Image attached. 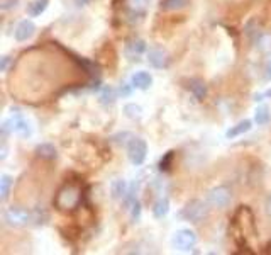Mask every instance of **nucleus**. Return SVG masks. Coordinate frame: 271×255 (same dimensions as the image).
I'll return each instance as SVG.
<instances>
[{"label":"nucleus","mask_w":271,"mask_h":255,"mask_svg":"<svg viewBox=\"0 0 271 255\" xmlns=\"http://www.w3.org/2000/svg\"><path fill=\"white\" fill-rule=\"evenodd\" d=\"M92 0H75V4H77L78 7H85V6H88Z\"/></svg>","instance_id":"nucleus-33"},{"label":"nucleus","mask_w":271,"mask_h":255,"mask_svg":"<svg viewBox=\"0 0 271 255\" xmlns=\"http://www.w3.org/2000/svg\"><path fill=\"white\" fill-rule=\"evenodd\" d=\"M4 221H6V225L12 226V228H21V226L32 223V211L19 206L7 208L6 213H4Z\"/></svg>","instance_id":"nucleus-4"},{"label":"nucleus","mask_w":271,"mask_h":255,"mask_svg":"<svg viewBox=\"0 0 271 255\" xmlns=\"http://www.w3.org/2000/svg\"><path fill=\"white\" fill-rule=\"evenodd\" d=\"M11 187H12V177L7 174H4L0 177V201L6 202L7 197H9V192H11Z\"/></svg>","instance_id":"nucleus-19"},{"label":"nucleus","mask_w":271,"mask_h":255,"mask_svg":"<svg viewBox=\"0 0 271 255\" xmlns=\"http://www.w3.org/2000/svg\"><path fill=\"white\" fill-rule=\"evenodd\" d=\"M36 155L44 160H54L58 151H56V148L51 145V143H43V145L36 146Z\"/></svg>","instance_id":"nucleus-14"},{"label":"nucleus","mask_w":271,"mask_h":255,"mask_svg":"<svg viewBox=\"0 0 271 255\" xmlns=\"http://www.w3.org/2000/svg\"><path fill=\"white\" fill-rule=\"evenodd\" d=\"M256 48L259 49V53L271 57V32H261V34H258V38H256Z\"/></svg>","instance_id":"nucleus-13"},{"label":"nucleus","mask_w":271,"mask_h":255,"mask_svg":"<svg viewBox=\"0 0 271 255\" xmlns=\"http://www.w3.org/2000/svg\"><path fill=\"white\" fill-rule=\"evenodd\" d=\"M148 62L154 68H168L170 65V55L165 49H151L148 53Z\"/></svg>","instance_id":"nucleus-9"},{"label":"nucleus","mask_w":271,"mask_h":255,"mask_svg":"<svg viewBox=\"0 0 271 255\" xmlns=\"http://www.w3.org/2000/svg\"><path fill=\"white\" fill-rule=\"evenodd\" d=\"M146 51V43H144L143 39H132L127 43V48H125V53H127V57L130 60H139L138 57H141V55Z\"/></svg>","instance_id":"nucleus-11"},{"label":"nucleus","mask_w":271,"mask_h":255,"mask_svg":"<svg viewBox=\"0 0 271 255\" xmlns=\"http://www.w3.org/2000/svg\"><path fill=\"white\" fill-rule=\"evenodd\" d=\"M171 245L173 248L180 250V252H188V250H191L197 245V235L190 228L176 230L171 236Z\"/></svg>","instance_id":"nucleus-5"},{"label":"nucleus","mask_w":271,"mask_h":255,"mask_svg":"<svg viewBox=\"0 0 271 255\" xmlns=\"http://www.w3.org/2000/svg\"><path fill=\"white\" fill-rule=\"evenodd\" d=\"M151 0H125V6L132 14H143L148 11Z\"/></svg>","instance_id":"nucleus-18"},{"label":"nucleus","mask_w":271,"mask_h":255,"mask_svg":"<svg viewBox=\"0 0 271 255\" xmlns=\"http://www.w3.org/2000/svg\"><path fill=\"white\" fill-rule=\"evenodd\" d=\"M82 201V191L75 184H64L58 191L54 197V206L59 211H72L80 204Z\"/></svg>","instance_id":"nucleus-1"},{"label":"nucleus","mask_w":271,"mask_h":255,"mask_svg":"<svg viewBox=\"0 0 271 255\" xmlns=\"http://www.w3.org/2000/svg\"><path fill=\"white\" fill-rule=\"evenodd\" d=\"M264 72H266V80H271V58H269V62L266 63V68H264Z\"/></svg>","instance_id":"nucleus-31"},{"label":"nucleus","mask_w":271,"mask_h":255,"mask_svg":"<svg viewBox=\"0 0 271 255\" xmlns=\"http://www.w3.org/2000/svg\"><path fill=\"white\" fill-rule=\"evenodd\" d=\"M148 155V143L143 140V138H132L127 145V157L130 160V164L139 167L144 164Z\"/></svg>","instance_id":"nucleus-7"},{"label":"nucleus","mask_w":271,"mask_h":255,"mask_svg":"<svg viewBox=\"0 0 271 255\" xmlns=\"http://www.w3.org/2000/svg\"><path fill=\"white\" fill-rule=\"evenodd\" d=\"M119 92H120L122 95H129V94H130V87H129V85H122Z\"/></svg>","instance_id":"nucleus-32"},{"label":"nucleus","mask_w":271,"mask_h":255,"mask_svg":"<svg viewBox=\"0 0 271 255\" xmlns=\"http://www.w3.org/2000/svg\"><path fill=\"white\" fill-rule=\"evenodd\" d=\"M34 32H36L34 22L24 19V21H21V22L17 24L16 31H14V36H16V39L19 41V43H22V41L31 39L32 36H34Z\"/></svg>","instance_id":"nucleus-8"},{"label":"nucleus","mask_w":271,"mask_h":255,"mask_svg":"<svg viewBox=\"0 0 271 255\" xmlns=\"http://www.w3.org/2000/svg\"><path fill=\"white\" fill-rule=\"evenodd\" d=\"M130 83H132V87H136V89L148 90L153 85V77L148 72H136L132 78H130Z\"/></svg>","instance_id":"nucleus-10"},{"label":"nucleus","mask_w":271,"mask_h":255,"mask_svg":"<svg viewBox=\"0 0 271 255\" xmlns=\"http://www.w3.org/2000/svg\"><path fill=\"white\" fill-rule=\"evenodd\" d=\"M251 124H253V123H251L249 119H244V121L237 123L236 126H232L231 129H227L226 136H227V138H237V136H241V134H244V133L249 131Z\"/></svg>","instance_id":"nucleus-16"},{"label":"nucleus","mask_w":271,"mask_h":255,"mask_svg":"<svg viewBox=\"0 0 271 255\" xmlns=\"http://www.w3.org/2000/svg\"><path fill=\"white\" fill-rule=\"evenodd\" d=\"M266 213L271 216V196L268 197V201H266Z\"/></svg>","instance_id":"nucleus-34"},{"label":"nucleus","mask_w":271,"mask_h":255,"mask_svg":"<svg viewBox=\"0 0 271 255\" xmlns=\"http://www.w3.org/2000/svg\"><path fill=\"white\" fill-rule=\"evenodd\" d=\"M19 4V0H4L2 2V11H9V9L16 7Z\"/></svg>","instance_id":"nucleus-28"},{"label":"nucleus","mask_w":271,"mask_h":255,"mask_svg":"<svg viewBox=\"0 0 271 255\" xmlns=\"http://www.w3.org/2000/svg\"><path fill=\"white\" fill-rule=\"evenodd\" d=\"M188 89L191 90V94L195 95V99H198V100H204L205 95H207V85H205L202 80H198V78L190 80Z\"/></svg>","instance_id":"nucleus-15"},{"label":"nucleus","mask_w":271,"mask_h":255,"mask_svg":"<svg viewBox=\"0 0 271 255\" xmlns=\"http://www.w3.org/2000/svg\"><path fill=\"white\" fill-rule=\"evenodd\" d=\"M264 97L271 99V90H266L264 94H256V95H254V100H256V102H261V100L264 99Z\"/></svg>","instance_id":"nucleus-30"},{"label":"nucleus","mask_w":271,"mask_h":255,"mask_svg":"<svg viewBox=\"0 0 271 255\" xmlns=\"http://www.w3.org/2000/svg\"><path fill=\"white\" fill-rule=\"evenodd\" d=\"M9 63H11V58H9V57H2V58H0V70L7 72Z\"/></svg>","instance_id":"nucleus-29"},{"label":"nucleus","mask_w":271,"mask_h":255,"mask_svg":"<svg viewBox=\"0 0 271 255\" xmlns=\"http://www.w3.org/2000/svg\"><path fill=\"white\" fill-rule=\"evenodd\" d=\"M139 216H141V202L138 199H134L130 202V218H132V221H138Z\"/></svg>","instance_id":"nucleus-26"},{"label":"nucleus","mask_w":271,"mask_h":255,"mask_svg":"<svg viewBox=\"0 0 271 255\" xmlns=\"http://www.w3.org/2000/svg\"><path fill=\"white\" fill-rule=\"evenodd\" d=\"M100 99H102V104H112V102L115 100V90L112 89V87H105L104 92H102V95H100Z\"/></svg>","instance_id":"nucleus-25"},{"label":"nucleus","mask_w":271,"mask_h":255,"mask_svg":"<svg viewBox=\"0 0 271 255\" xmlns=\"http://www.w3.org/2000/svg\"><path fill=\"white\" fill-rule=\"evenodd\" d=\"M2 133L4 134L16 133L17 136H21V138H29L32 134V126H31L29 119H27L21 111L12 109V114L2 123Z\"/></svg>","instance_id":"nucleus-2"},{"label":"nucleus","mask_w":271,"mask_h":255,"mask_svg":"<svg viewBox=\"0 0 271 255\" xmlns=\"http://www.w3.org/2000/svg\"><path fill=\"white\" fill-rule=\"evenodd\" d=\"M231 201H232V191L227 185H217V187L210 189L207 194V202L212 208H217V210L227 208Z\"/></svg>","instance_id":"nucleus-6"},{"label":"nucleus","mask_w":271,"mask_h":255,"mask_svg":"<svg viewBox=\"0 0 271 255\" xmlns=\"http://www.w3.org/2000/svg\"><path fill=\"white\" fill-rule=\"evenodd\" d=\"M188 0H163L161 11H178V9L186 7Z\"/></svg>","instance_id":"nucleus-23"},{"label":"nucleus","mask_w":271,"mask_h":255,"mask_svg":"<svg viewBox=\"0 0 271 255\" xmlns=\"http://www.w3.org/2000/svg\"><path fill=\"white\" fill-rule=\"evenodd\" d=\"M181 220L190 221V223H202L209 216V202L200 201V199H191L190 202L185 204V208L178 215Z\"/></svg>","instance_id":"nucleus-3"},{"label":"nucleus","mask_w":271,"mask_h":255,"mask_svg":"<svg viewBox=\"0 0 271 255\" xmlns=\"http://www.w3.org/2000/svg\"><path fill=\"white\" fill-rule=\"evenodd\" d=\"M254 123L258 124V126H264V124L269 123V111L266 106H261V108L256 109L254 113Z\"/></svg>","instance_id":"nucleus-21"},{"label":"nucleus","mask_w":271,"mask_h":255,"mask_svg":"<svg viewBox=\"0 0 271 255\" xmlns=\"http://www.w3.org/2000/svg\"><path fill=\"white\" fill-rule=\"evenodd\" d=\"M48 221V213H46L43 208H36L32 210V223L34 225H43Z\"/></svg>","instance_id":"nucleus-24"},{"label":"nucleus","mask_w":271,"mask_h":255,"mask_svg":"<svg viewBox=\"0 0 271 255\" xmlns=\"http://www.w3.org/2000/svg\"><path fill=\"white\" fill-rule=\"evenodd\" d=\"M110 192H112V197L114 199H125L129 194L127 182H125L124 179H115L110 185Z\"/></svg>","instance_id":"nucleus-12"},{"label":"nucleus","mask_w":271,"mask_h":255,"mask_svg":"<svg viewBox=\"0 0 271 255\" xmlns=\"http://www.w3.org/2000/svg\"><path fill=\"white\" fill-rule=\"evenodd\" d=\"M48 4H49V0H34V2L29 4L27 12H29V16L37 17V16H41L46 9H48Z\"/></svg>","instance_id":"nucleus-20"},{"label":"nucleus","mask_w":271,"mask_h":255,"mask_svg":"<svg viewBox=\"0 0 271 255\" xmlns=\"http://www.w3.org/2000/svg\"><path fill=\"white\" fill-rule=\"evenodd\" d=\"M171 162H173V151H168L160 162V169L161 170H168L171 167Z\"/></svg>","instance_id":"nucleus-27"},{"label":"nucleus","mask_w":271,"mask_h":255,"mask_svg":"<svg viewBox=\"0 0 271 255\" xmlns=\"http://www.w3.org/2000/svg\"><path fill=\"white\" fill-rule=\"evenodd\" d=\"M168 211H170V201H168V197H161V199H158V201L154 202V206H153L154 218L161 220V218H165L168 215Z\"/></svg>","instance_id":"nucleus-17"},{"label":"nucleus","mask_w":271,"mask_h":255,"mask_svg":"<svg viewBox=\"0 0 271 255\" xmlns=\"http://www.w3.org/2000/svg\"><path fill=\"white\" fill-rule=\"evenodd\" d=\"M124 113L127 118L130 119H141L143 118V108L141 106H138V104H125L124 106Z\"/></svg>","instance_id":"nucleus-22"}]
</instances>
